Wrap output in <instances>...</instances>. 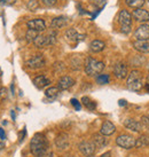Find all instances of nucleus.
<instances>
[{"label":"nucleus","mask_w":149,"mask_h":157,"mask_svg":"<svg viewBox=\"0 0 149 157\" xmlns=\"http://www.w3.org/2000/svg\"><path fill=\"white\" fill-rule=\"evenodd\" d=\"M30 149L31 153L33 154L36 157H41L43 155L48 151V142L47 139L45 138L44 134L41 133H36L33 138L31 139L30 142Z\"/></svg>","instance_id":"1"},{"label":"nucleus","mask_w":149,"mask_h":157,"mask_svg":"<svg viewBox=\"0 0 149 157\" xmlns=\"http://www.w3.org/2000/svg\"><path fill=\"white\" fill-rule=\"evenodd\" d=\"M126 86L130 91L139 92L143 87V80H142V74L139 70H133L127 76Z\"/></svg>","instance_id":"2"},{"label":"nucleus","mask_w":149,"mask_h":157,"mask_svg":"<svg viewBox=\"0 0 149 157\" xmlns=\"http://www.w3.org/2000/svg\"><path fill=\"white\" fill-rule=\"evenodd\" d=\"M85 72L87 76H95L102 72V70L105 69V63L102 61H97L93 57H87L85 61Z\"/></svg>","instance_id":"3"},{"label":"nucleus","mask_w":149,"mask_h":157,"mask_svg":"<svg viewBox=\"0 0 149 157\" xmlns=\"http://www.w3.org/2000/svg\"><path fill=\"white\" fill-rule=\"evenodd\" d=\"M116 144L120 148L124 149H132L136 147V139L130 134H120L116 138Z\"/></svg>","instance_id":"4"},{"label":"nucleus","mask_w":149,"mask_h":157,"mask_svg":"<svg viewBox=\"0 0 149 157\" xmlns=\"http://www.w3.org/2000/svg\"><path fill=\"white\" fill-rule=\"evenodd\" d=\"M95 148L97 147H95V144H93V141H82L78 144L79 151L86 157L93 156L94 153H95Z\"/></svg>","instance_id":"5"},{"label":"nucleus","mask_w":149,"mask_h":157,"mask_svg":"<svg viewBox=\"0 0 149 157\" xmlns=\"http://www.w3.org/2000/svg\"><path fill=\"white\" fill-rule=\"evenodd\" d=\"M124 126L128 128L130 131L136 132V133H140L145 130V126L142 125V123L136 119H132V118H127L124 121Z\"/></svg>","instance_id":"6"},{"label":"nucleus","mask_w":149,"mask_h":157,"mask_svg":"<svg viewBox=\"0 0 149 157\" xmlns=\"http://www.w3.org/2000/svg\"><path fill=\"white\" fill-rule=\"evenodd\" d=\"M26 66L30 69H40L45 66V59L43 55H35L26 61Z\"/></svg>","instance_id":"7"},{"label":"nucleus","mask_w":149,"mask_h":157,"mask_svg":"<svg viewBox=\"0 0 149 157\" xmlns=\"http://www.w3.org/2000/svg\"><path fill=\"white\" fill-rule=\"evenodd\" d=\"M114 75L116 78L125 79L128 76L127 75V66L124 62H117L114 66Z\"/></svg>","instance_id":"8"},{"label":"nucleus","mask_w":149,"mask_h":157,"mask_svg":"<svg viewBox=\"0 0 149 157\" xmlns=\"http://www.w3.org/2000/svg\"><path fill=\"white\" fill-rule=\"evenodd\" d=\"M134 37L136 40H149V25L148 24H142L136 31H134Z\"/></svg>","instance_id":"9"},{"label":"nucleus","mask_w":149,"mask_h":157,"mask_svg":"<svg viewBox=\"0 0 149 157\" xmlns=\"http://www.w3.org/2000/svg\"><path fill=\"white\" fill-rule=\"evenodd\" d=\"M28 28L30 30H35L37 32H40V31H44L46 29V23H45L44 20L41 18H35V20H30L26 23Z\"/></svg>","instance_id":"10"},{"label":"nucleus","mask_w":149,"mask_h":157,"mask_svg":"<svg viewBox=\"0 0 149 157\" xmlns=\"http://www.w3.org/2000/svg\"><path fill=\"white\" fill-rule=\"evenodd\" d=\"M55 146L61 150H64L69 147V135L67 133H60L55 138Z\"/></svg>","instance_id":"11"},{"label":"nucleus","mask_w":149,"mask_h":157,"mask_svg":"<svg viewBox=\"0 0 149 157\" xmlns=\"http://www.w3.org/2000/svg\"><path fill=\"white\" fill-rule=\"evenodd\" d=\"M133 17L138 22H148L149 21V12L143 8H138L133 12Z\"/></svg>","instance_id":"12"},{"label":"nucleus","mask_w":149,"mask_h":157,"mask_svg":"<svg viewBox=\"0 0 149 157\" xmlns=\"http://www.w3.org/2000/svg\"><path fill=\"white\" fill-rule=\"evenodd\" d=\"M118 22L120 24V26H131L132 15L127 10H125V9L120 10L118 15Z\"/></svg>","instance_id":"13"},{"label":"nucleus","mask_w":149,"mask_h":157,"mask_svg":"<svg viewBox=\"0 0 149 157\" xmlns=\"http://www.w3.org/2000/svg\"><path fill=\"white\" fill-rule=\"evenodd\" d=\"M92 141H93V144H95V147L99 149L103 148V147H105V146L108 144L107 136L103 134H101V133H95V134H93Z\"/></svg>","instance_id":"14"},{"label":"nucleus","mask_w":149,"mask_h":157,"mask_svg":"<svg viewBox=\"0 0 149 157\" xmlns=\"http://www.w3.org/2000/svg\"><path fill=\"white\" fill-rule=\"evenodd\" d=\"M74 85V79L70 76H63L59 80V90H68Z\"/></svg>","instance_id":"15"},{"label":"nucleus","mask_w":149,"mask_h":157,"mask_svg":"<svg viewBox=\"0 0 149 157\" xmlns=\"http://www.w3.org/2000/svg\"><path fill=\"white\" fill-rule=\"evenodd\" d=\"M115 131H116V126H115L114 124L109 122V121H105V122H103L102 126H101L100 133L105 135V136H109V135L114 134Z\"/></svg>","instance_id":"16"},{"label":"nucleus","mask_w":149,"mask_h":157,"mask_svg":"<svg viewBox=\"0 0 149 157\" xmlns=\"http://www.w3.org/2000/svg\"><path fill=\"white\" fill-rule=\"evenodd\" d=\"M133 47L140 53H149V43L146 40H136L133 43Z\"/></svg>","instance_id":"17"},{"label":"nucleus","mask_w":149,"mask_h":157,"mask_svg":"<svg viewBox=\"0 0 149 157\" xmlns=\"http://www.w3.org/2000/svg\"><path fill=\"white\" fill-rule=\"evenodd\" d=\"M68 24V17L67 16H59L55 17L51 23V28L53 29H61Z\"/></svg>","instance_id":"18"},{"label":"nucleus","mask_w":149,"mask_h":157,"mask_svg":"<svg viewBox=\"0 0 149 157\" xmlns=\"http://www.w3.org/2000/svg\"><path fill=\"white\" fill-rule=\"evenodd\" d=\"M105 47V44L102 41V40H99V39H95L93 40L92 43L90 44V49H91V52L93 53H100L102 52Z\"/></svg>","instance_id":"19"},{"label":"nucleus","mask_w":149,"mask_h":157,"mask_svg":"<svg viewBox=\"0 0 149 157\" xmlns=\"http://www.w3.org/2000/svg\"><path fill=\"white\" fill-rule=\"evenodd\" d=\"M33 84H35L36 87L38 88H44L45 86H47V85H49L51 84V80H49L47 77H45V76H38V77H36L35 79H33Z\"/></svg>","instance_id":"20"},{"label":"nucleus","mask_w":149,"mask_h":157,"mask_svg":"<svg viewBox=\"0 0 149 157\" xmlns=\"http://www.w3.org/2000/svg\"><path fill=\"white\" fill-rule=\"evenodd\" d=\"M66 38L68 41L70 43H76V41H79V35L78 32L74 30V28H70L66 31Z\"/></svg>","instance_id":"21"},{"label":"nucleus","mask_w":149,"mask_h":157,"mask_svg":"<svg viewBox=\"0 0 149 157\" xmlns=\"http://www.w3.org/2000/svg\"><path fill=\"white\" fill-rule=\"evenodd\" d=\"M33 44H35L36 47H38V48H43V47H46V46H48V44H47V38H46V36H43V35H38V36H37V38L33 40Z\"/></svg>","instance_id":"22"},{"label":"nucleus","mask_w":149,"mask_h":157,"mask_svg":"<svg viewBox=\"0 0 149 157\" xmlns=\"http://www.w3.org/2000/svg\"><path fill=\"white\" fill-rule=\"evenodd\" d=\"M149 146V135L148 134H143L141 135L140 138L136 139V148H141V147H147Z\"/></svg>","instance_id":"23"},{"label":"nucleus","mask_w":149,"mask_h":157,"mask_svg":"<svg viewBox=\"0 0 149 157\" xmlns=\"http://www.w3.org/2000/svg\"><path fill=\"white\" fill-rule=\"evenodd\" d=\"M82 102H83V105H85L88 110H94L97 108V103L93 100H91L88 96H83V98H82Z\"/></svg>","instance_id":"24"},{"label":"nucleus","mask_w":149,"mask_h":157,"mask_svg":"<svg viewBox=\"0 0 149 157\" xmlns=\"http://www.w3.org/2000/svg\"><path fill=\"white\" fill-rule=\"evenodd\" d=\"M59 91H60L59 87H49L45 91V95H46V98L51 99V100H54L59 95Z\"/></svg>","instance_id":"25"},{"label":"nucleus","mask_w":149,"mask_h":157,"mask_svg":"<svg viewBox=\"0 0 149 157\" xmlns=\"http://www.w3.org/2000/svg\"><path fill=\"white\" fill-rule=\"evenodd\" d=\"M126 5L132 8H141L145 5V0H126Z\"/></svg>","instance_id":"26"},{"label":"nucleus","mask_w":149,"mask_h":157,"mask_svg":"<svg viewBox=\"0 0 149 157\" xmlns=\"http://www.w3.org/2000/svg\"><path fill=\"white\" fill-rule=\"evenodd\" d=\"M56 37H57L56 31H51L48 35L46 36V38H47V44H48V46H49V45L55 44V41H56Z\"/></svg>","instance_id":"27"},{"label":"nucleus","mask_w":149,"mask_h":157,"mask_svg":"<svg viewBox=\"0 0 149 157\" xmlns=\"http://www.w3.org/2000/svg\"><path fill=\"white\" fill-rule=\"evenodd\" d=\"M26 7L31 12H35L36 9H38V7H39V2L37 0H29L26 4Z\"/></svg>","instance_id":"28"},{"label":"nucleus","mask_w":149,"mask_h":157,"mask_svg":"<svg viewBox=\"0 0 149 157\" xmlns=\"http://www.w3.org/2000/svg\"><path fill=\"white\" fill-rule=\"evenodd\" d=\"M37 36H38V33H37V31H35V30H28V32H26V35H25V37H26V40L29 41V43H33V40L37 38Z\"/></svg>","instance_id":"29"},{"label":"nucleus","mask_w":149,"mask_h":157,"mask_svg":"<svg viewBox=\"0 0 149 157\" xmlns=\"http://www.w3.org/2000/svg\"><path fill=\"white\" fill-rule=\"evenodd\" d=\"M108 82H109V75H99L97 77V83L100 85L108 84Z\"/></svg>","instance_id":"30"},{"label":"nucleus","mask_w":149,"mask_h":157,"mask_svg":"<svg viewBox=\"0 0 149 157\" xmlns=\"http://www.w3.org/2000/svg\"><path fill=\"white\" fill-rule=\"evenodd\" d=\"M141 123L142 125L145 126V128H148L149 130V115H145L141 117Z\"/></svg>","instance_id":"31"},{"label":"nucleus","mask_w":149,"mask_h":157,"mask_svg":"<svg viewBox=\"0 0 149 157\" xmlns=\"http://www.w3.org/2000/svg\"><path fill=\"white\" fill-rule=\"evenodd\" d=\"M71 105H74V108L76 110H80V108H82V105H80V102H79L77 99H71Z\"/></svg>","instance_id":"32"},{"label":"nucleus","mask_w":149,"mask_h":157,"mask_svg":"<svg viewBox=\"0 0 149 157\" xmlns=\"http://www.w3.org/2000/svg\"><path fill=\"white\" fill-rule=\"evenodd\" d=\"M16 2V0H0V5L1 6H12Z\"/></svg>","instance_id":"33"},{"label":"nucleus","mask_w":149,"mask_h":157,"mask_svg":"<svg viewBox=\"0 0 149 157\" xmlns=\"http://www.w3.org/2000/svg\"><path fill=\"white\" fill-rule=\"evenodd\" d=\"M43 1V4L45 5V6H47V7H52V6H54V5L56 4L57 0H41Z\"/></svg>","instance_id":"34"},{"label":"nucleus","mask_w":149,"mask_h":157,"mask_svg":"<svg viewBox=\"0 0 149 157\" xmlns=\"http://www.w3.org/2000/svg\"><path fill=\"white\" fill-rule=\"evenodd\" d=\"M93 4L95 5V6H97V7L102 8L105 5V0H93Z\"/></svg>","instance_id":"35"},{"label":"nucleus","mask_w":149,"mask_h":157,"mask_svg":"<svg viewBox=\"0 0 149 157\" xmlns=\"http://www.w3.org/2000/svg\"><path fill=\"white\" fill-rule=\"evenodd\" d=\"M120 32L123 33H130L131 32V26H120Z\"/></svg>","instance_id":"36"},{"label":"nucleus","mask_w":149,"mask_h":157,"mask_svg":"<svg viewBox=\"0 0 149 157\" xmlns=\"http://www.w3.org/2000/svg\"><path fill=\"white\" fill-rule=\"evenodd\" d=\"M7 96V90L6 88H0V99H2V98H6Z\"/></svg>","instance_id":"37"},{"label":"nucleus","mask_w":149,"mask_h":157,"mask_svg":"<svg viewBox=\"0 0 149 157\" xmlns=\"http://www.w3.org/2000/svg\"><path fill=\"white\" fill-rule=\"evenodd\" d=\"M0 139L4 141L5 139H6V134H5V132L2 128H0Z\"/></svg>","instance_id":"38"},{"label":"nucleus","mask_w":149,"mask_h":157,"mask_svg":"<svg viewBox=\"0 0 149 157\" xmlns=\"http://www.w3.org/2000/svg\"><path fill=\"white\" fill-rule=\"evenodd\" d=\"M101 157H111V153H110V151H107V153H105Z\"/></svg>","instance_id":"39"},{"label":"nucleus","mask_w":149,"mask_h":157,"mask_svg":"<svg viewBox=\"0 0 149 157\" xmlns=\"http://www.w3.org/2000/svg\"><path fill=\"white\" fill-rule=\"evenodd\" d=\"M126 105V101L125 100H119V105Z\"/></svg>","instance_id":"40"},{"label":"nucleus","mask_w":149,"mask_h":157,"mask_svg":"<svg viewBox=\"0 0 149 157\" xmlns=\"http://www.w3.org/2000/svg\"><path fill=\"white\" fill-rule=\"evenodd\" d=\"M146 90L149 92V83H147V85H146Z\"/></svg>","instance_id":"41"},{"label":"nucleus","mask_w":149,"mask_h":157,"mask_svg":"<svg viewBox=\"0 0 149 157\" xmlns=\"http://www.w3.org/2000/svg\"><path fill=\"white\" fill-rule=\"evenodd\" d=\"M147 83H149V75L147 76Z\"/></svg>","instance_id":"42"},{"label":"nucleus","mask_w":149,"mask_h":157,"mask_svg":"<svg viewBox=\"0 0 149 157\" xmlns=\"http://www.w3.org/2000/svg\"><path fill=\"white\" fill-rule=\"evenodd\" d=\"M1 75H2V71H1V69H0V77H1Z\"/></svg>","instance_id":"43"},{"label":"nucleus","mask_w":149,"mask_h":157,"mask_svg":"<svg viewBox=\"0 0 149 157\" xmlns=\"http://www.w3.org/2000/svg\"><path fill=\"white\" fill-rule=\"evenodd\" d=\"M67 157H74V156H67Z\"/></svg>","instance_id":"44"},{"label":"nucleus","mask_w":149,"mask_h":157,"mask_svg":"<svg viewBox=\"0 0 149 157\" xmlns=\"http://www.w3.org/2000/svg\"><path fill=\"white\" fill-rule=\"evenodd\" d=\"M0 88H1V86H0Z\"/></svg>","instance_id":"45"},{"label":"nucleus","mask_w":149,"mask_h":157,"mask_svg":"<svg viewBox=\"0 0 149 157\" xmlns=\"http://www.w3.org/2000/svg\"><path fill=\"white\" fill-rule=\"evenodd\" d=\"M148 69H149V67H148Z\"/></svg>","instance_id":"46"}]
</instances>
